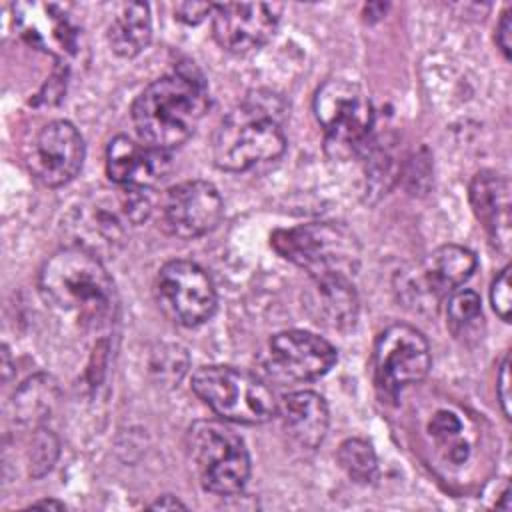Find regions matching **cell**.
<instances>
[{
	"label": "cell",
	"mask_w": 512,
	"mask_h": 512,
	"mask_svg": "<svg viewBox=\"0 0 512 512\" xmlns=\"http://www.w3.org/2000/svg\"><path fill=\"white\" fill-rule=\"evenodd\" d=\"M338 462L342 470L360 484H368L376 478L378 460L372 446L362 438H348L338 448Z\"/></svg>",
	"instance_id": "44dd1931"
},
{
	"label": "cell",
	"mask_w": 512,
	"mask_h": 512,
	"mask_svg": "<svg viewBox=\"0 0 512 512\" xmlns=\"http://www.w3.org/2000/svg\"><path fill=\"white\" fill-rule=\"evenodd\" d=\"M336 358V348L328 340L306 330H284L268 342V370L292 382L324 376Z\"/></svg>",
	"instance_id": "4fadbf2b"
},
{
	"label": "cell",
	"mask_w": 512,
	"mask_h": 512,
	"mask_svg": "<svg viewBox=\"0 0 512 512\" xmlns=\"http://www.w3.org/2000/svg\"><path fill=\"white\" fill-rule=\"evenodd\" d=\"M152 40L150 8L144 2L122 4L108 26V44L114 54L134 58L148 48Z\"/></svg>",
	"instance_id": "d6986e66"
},
{
	"label": "cell",
	"mask_w": 512,
	"mask_h": 512,
	"mask_svg": "<svg viewBox=\"0 0 512 512\" xmlns=\"http://www.w3.org/2000/svg\"><path fill=\"white\" fill-rule=\"evenodd\" d=\"M30 508H52V510H64L66 506H64V502H58V500H52V498H48V500H38V502H32L30 504Z\"/></svg>",
	"instance_id": "4dcf8cb0"
},
{
	"label": "cell",
	"mask_w": 512,
	"mask_h": 512,
	"mask_svg": "<svg viewBox=\"0 0 512 512\" xmlns=\"http://www.w3.org/2000/svg\"><path fill=\"white\" fill-rule=\"evenodd\" d=\"M306 308L318 324L348 330L358 318V296L350 278L312 280L306 294Z\"/></svg>",
	"instance_id": "e0dca14e"
},
{
	"label": "cell",
	"mask_w": 512,
	"mask_h": 512,
	"mask_svg": "<svg viewBox=\"0 0 512 512\" xmlns=\"http://www.w3.org/2000/svg\"><path fill=\"white\" fill-rule=\"evenodd\" d=\"M188 458L204 490L232 496L250 476V456L244 440L216 420L194 422L186 436Z\"/></svg>",
	"instance_id": "8992f818"
},
{
	"label": "cell",
	"mask_w": 512,
	"mask_h": 512,
	"mask_svg": "<svg viewBox=\"0 0 512 512\" xmlns=\"http://www.w3.org/2000/svg\"><path fill=\"white\" fill-rule=\"evenodd\" d=\"M270 244L312 280L352 278L360 266V242L348 226L338 222H310L276 230Z\"/></svg>",
	"instance_id": "277c9868"
},
{
	"label": "cell",
	"mask_w": 512,
	"mask_h": 512,
	"mask_svg": "<svg viewBox=\"0 0 512 512\" xmlns=\"http://www.w3.org/2000/svg\"><path fill=\"white\" fill-rule=\"evenodd\" d=\"M430 348L422 332L408 324H392L382 330L374 344V384L382 400H396L398 394L420 382L430 370Z\"/></svg>",
	"instance_id": "ba28073f"
},
{
	"label": "cell",
	"mask_w": 512,
	"mask_h": 512,
	"mask_svg": "<svg viewBox=\"0 0 512 512\" xmlns=\"http://www.w3.org/2000/svg\"><path fill=\"white\" fill-rule=\"evenodd\" d=\"M156 300L162 312L182 326H198L216 312V288L208 272L192 260H170L156 276Z\"/></svg>",
	"instance_id": "9c48e42d"
},
{
	"label": "cell",
	"mask_w": 512,
	"mask_h": 512,
	"mask_svg": "<svg viewBox=\"0 0 512 512\" xmlns=\"http://www.w3.org/2000/svg\"><path fill=\"white\" fill-rule=\"evenodd\" d=\"M172 168L170 152L152 148L142 140L116 136L106 150V174L124 188L146 190L156 186Z\"/></svg>",
	"instance_id": "5bb4252c"
},
{
	"label": "cell",
	"mask_w": 512,
	"mask_h": 512,
	"mask_svg": "<svg viewBox=\"0 0 512 512\" xmlns=\"http://www.w3.org/2000/svg\"><path fill=\"white\" fill-rule=\"evenodd\" d=\"M282 4L278 2H228L212 8L214 40L228 52L246 54L264 46L276 32Z\"/></svg>",
	"instance_id": "7c38bea8"
},
{
	"label": "cell",
	"mask_w": 512,
	"mask_h": 512,
	"mask_svg": "<svg viewBox=\"0 0 512 512\" xmlns=\"http://www.w3.org/2000/svg\"><path fill=\"white\" fill-rule=\"evenodd\" d=\"M192 390L216 416L236 424H264L278 412L272 390L258 376L234 366L198 368Z\"/></svg>",
	"instance_id": "5b68a950"
},
{
	"label": "cell",
	"mask_w": 512,
	"mask_h": 512,
	"mask_svg": "<svg viewBox=\"0 0 512 512\" xmlns=\"http://www.w3.org/2000/svg\"><path fill=\"white\" fill-rule=\"evenodd\" d=\"M210 104L208 88L198 70L178 68L150 82L132 104L138 138L158 150L182 146L200 124Z\"/></svg>",
	"instance_id": "6da1fadb"
},
{
	"label": "cell",
	"mask_w": 512,
	"mask_h": 512,
	"mask_svg": "<svg viewBox=\"0 0 512 512\" xmlns=\"http://www.w3.org/2000/svg\"><path fill=\"white\" fill-rule=\"evenodd\" d=\"M58 400V388L48 376H34L20 386L14 398L18 420L38 424L52 412Z\"/></svg>",
	"instance_id": "ffe728a7"
},
{
	"label": "cell",
	"mask_w": 512,
	"mask_h": 512,
	"mask_svg": "<svg viewBox=\"0 0 512 512\" xmlns=\"http://www.w3.org/2000/svg\"><path fill=\"white\" fill-rule=\"evenodd\" d=\"M212 8L214 4H208V2H180L176 4L174 14L180 22L194 26V24H200L208 14H212Z\"/></svg>",
	"instance_id": "4316f807"
},
{
	"label": "cell",
	"mask_w": 512,
	"mask_h": 512,
	"mask_svg": "<svg viewBox=\"0 0 512 512\" xmlns=\"http://www.w3.org/2000/svg\"><path fill=\"white\" fill-rule=\"evenodd\" d=\"M496 44L502 50L504 58L510 60V52H512V14H510V10H504V14L496 26Z\"/></svg>",
	"instance_id": "f1b7e54d"
},
{
	"label": "cell",
	"mask_w": 512,
	"mask_h": 512,
	"mask_svg": "<svg viewBox=\"0 0 512 512\" xmlns=\"http://www.w3.org/2000/svg\"><path fill=\"white\" fill-rule=\"evenodd\" d=\"M224 212L222 198L206 180H186L166 190L160 202V224L176 238L190 240L216 228Z\"/></svg>",
	"instance_id": "8fae6325"
},
{
	"label": "cell",
	"mask_w": 512,
	"mask_h": 512,
	"mask_svg": "<svg viewBox=\"0 0 512 512\" xmlns=\"http://www.w3.org/2000/svg\"><path fill=\"white\" fill-rule=\"evenodd\" d=\"M470 204L496 250L508 252L512 224L508 180L492 170L478 172L470 182Z\"/></svg>",
	"instance_id": "9a60e30c"
},
{
	"label": "cell",
	"mask_w": 512,
	"mask_h": 512,
	"mask_svg": "<svg viewBox=\"0 0 512 512\" xmlns=\"http://www.w3.org/2000/svg\"><path fill=\"white\" fill-rule=\"evenodd\" d=\"M490 302L494 312L500 316V320L510 322V310H512V282H510V266L506 264L498 276L494 278L490 286Z\"/></svg>",
	"instance_id": "d4e9b609"
},
{
	"label": "cell",
	"mask_w": 512,
	"mask_h": 512,
	"mask_svg": "<svg viewBox=\"0 0 512 512\" xmlns=\"http://www.w3.org/2000/svg\"><path fill=\"white\" fill-rule=\"evenodd\" d=\"M84 140L68 120L44 124L24 150L28 172L44 186L58 188L70 182L82 168Z\"/></svg>",
	"instance_id": "30bf717a"
},
{
	"label": "cell",
	"mask_w": 512,
	"mask_h": 512,
	"mask_svg": "<svg viewBox=\"0 0 512 512\" xmlns=\"http://www.w3.org/2000/svg\"><path fill=\"white\" fill-rule=\"evenodd\" d=\"M496 394H498V400H500L504 416L510 418V356H506L502 366H500Z\"/></svg>",
	"instance_id": "83f0119b"
},
{
	"label": "cell",
	"mask_w": 512,
	"mask_h": 512,
	"mask_svg": "<svg viewBox=\"0 0 512 512\" xmlns=\"http://www.w3.org/2000/svg\"><path fill=\"white\" fill-rule=\"evenodd\" d=\"M284 432L302 448L314 450L322 444L330 416L324 398L312 390L286 394L278 406Z\"/></svg>",
	"instance_id": "2e32d148"
},
{
	"label": "cell",
	"mask_w": 512,
	"mask_h": 512,
	"mask_svg": "<svg viewBox=\"0 0 512 512\" xmlns=\"http://www.w3.org/2000/svg\"><path fill=\"white\" fill-rule=\"evenodd\" d=\"M40 294L56 310L74 314L88 326L106 324L116 310L114 280L98 254L82 246L56 250L40 268Z\"/></svg>",
	"instance_id": "7a4b0ae2"
},
{
	"label": "cell",
	"mask_w": 512,
	"mask_h": 512,
	"mask_svg": "<svg viewBox=\"0 0 512 512\" xmlns=\"http://www.w3.org/2000/svg\"><path fill=\"white\" fill-rule=\"evenodd\" d=\"M180 356H184V352L180 350V348H176V346H170L168 350H162L160 352V378L164 380V378H168L170 382H178L180 378H182V374H184V370H186V360H182V362H178V358Z\"/></svg>",
	"instance_id": "484cf974"
},
{
	"label": "cell",
	"mask_w": 512,
	"mask_h": 512,
	"mask_svg": "<svg viewBox=\"0 0 512 512\" xmlns=\"http://www.w3.org/2000/svg\"><path fill=\"white\" fill-rule=\"evenodd\" d=\"M446 318L454 336H466L482 320L480 296L474 290L454 292L446 306Z\"/></svg>",
	"instance_id": "7402d4cb"
},
{
	"label": "cell",
	"mask_w": 512,
	"mask_h": 512,
	"mask_svg": "<svg viewBox=\"0 0 512 512\" xmlns=\"http://www.w3.org/2000/svg\"><path fill=\"white\" fill-rule=\"evenodd\" d=\"M60 452V442L56 438V434L44 426H40L34 436H32V444H30V452H28V472L32 478H42L44 474H48L58 458Z\"/></svg>",
	"instance_id": "cb8c5ba5"
},
{
	"label": "cell",
	"mask_w": 512,
	"mask_h": 512,
	"mask_svg": "<svg viewBox=\"0 0 512 512\" xmlns=\"http://www.w3.org/2000/svg\"><path fill=\"white\" fill-rule=\"evenodd\" d=\"M280 112L272 96H252L232 108L214 134V164L226 172H244L282 156L286 136Z\"/></svg>",
	"instance_id": "3957f363"
},
{
	"label": "cell",
	"mask_w": 512,
	"mask_h": 512,
	"mask_svg": "<svg viewBox=\"0 0 512 512\" xmlns=\"http://www.w3.org/2000/svg\"><path fill=\"white\" fill-rule=\"evenodd\" d=\"M148 508H152V510H176V508H186V504L180 502L176 496L166 494V496H160L156 502H152Z\"/></svg>",
	"instance_id": "f546056e"
},
{
	"label": "cell",
	"mask_w": 512,
	"mask_h": 512,
	"mask_svg": "<svg viewBox=\"0 0 512 512\" xmlns=\"http://www.w3.org/2000/svg\"><path fill=\"white\" fill-rule=\"evenodd\" d=\"M314 116L324 130L326 150L346 158L368 142L374 110L368 94L348 80H326L314 94Z\"/></svg>",
	"instance_id": "52a82bcc"
},
{
	"label": "cell",
	"mask_w": 512,
	"mask_h": 512,
	"mask_svg": "<svg viewBox=\"0 0 512 512\" xmlns=\"http://www.w3.org/2000/svg\"><path fill=\"white\" fill-rule=\"evenodd\" d=\"M474 268V252L458 244H444L430 254L416 284L422 286L432 300H438L464 284L472 276Z\"/></svg>",
	"instance_id": "ac0fdd59"
},
{
	"label": "cell",
	"mask_w": 512,
	"mask_h": 512,
	"mask_svg": "<svg viewBox=\"0 0 512 512\" xmlns=\"http://www.w3.org/2000/svg\"><path fill=\"white\" fill-rule=\"evenodd\" d=\"M430 432L434 434V438L444 444L448 448V458L452 462H464L468 456V444L464 440H460V420L456 418V414L448 412V410H438L432 416L430 422Z\"/></svg>",
	"instance_id": "603a6c76"
}]
</instances>
